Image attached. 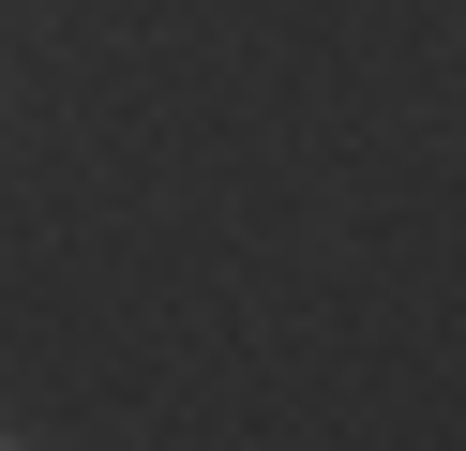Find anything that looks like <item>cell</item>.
Returning <instances> with one entry per match:
<instances>
[{
  "label": "cell",
  "instance_id": "1",
  "mask_svg": "<svg viewBox=\"0 0 466 451\" xmlns=\"http://www.w3.org/2000/svg\"><path fill=\"white\" fill-rule=\"evenodd\" d=\"M0 451H15V436H0Z\"/></svg>",
  "mask_w": 466,
  "mask_h": 451
}]
</instances>
